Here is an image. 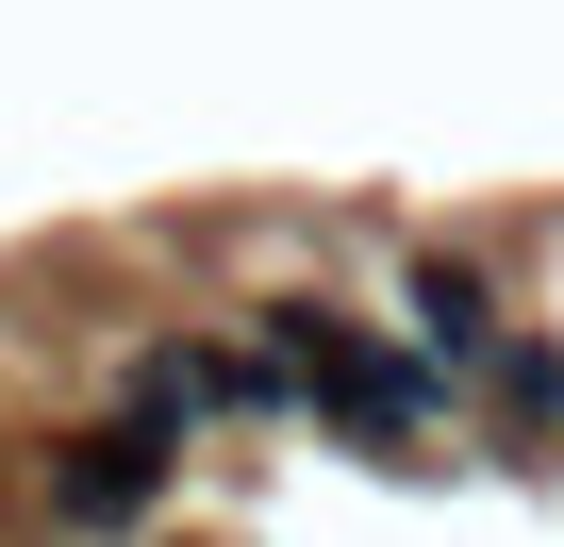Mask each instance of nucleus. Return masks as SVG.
I'll use <instances>...</instances> for the list:
<instances>
[{"mask_svg":"<svg viewBox=\"0 0 564 547\" xmlns=\"http://www.w3.org/2000/svg\"><path fill=\"white\" fill-rule=\"evenodd\" d=\"M481 415H498L514 448H547V431H564V332H514V349L481 365Z\"/></svg>","mask_w":564,"mask_h":547,"instance_id":"39448f33","label":"nucleus"},{"mask_svg":"<svg viewBox=\"0 0 564 547\" xmlns=\"http://www.w3.org/2000/svg\"><path fill=\"white\" fill-rule=\"evenodd\" d=\"M166 481H183V448H150V431H51L34 448V497H51V530H84V547H133L150 514H166Z\"/></svg>","mask_w":564,"mask_h":547,"instance_id":"f03ea898","label":"nucleus"},{"mask_svg":"<svg viewBox=\"0 0 564 547\" xmlns=\"http://www.w3.org/2000/svg\"><path fill=\"white\" fill-rule=\"evenodd\" d=\"M249 332L282 349L300 415H333L366 464H432V431H448V398H465L415 332H366V316H333V299H249Z\"/></svg>","mask_w":564,"mask_h":547,"instance_id":"f257e3e1","label":"nucleus"},{"mask_svg":"<svg viewBox=\"0 0 564 547\" xmlns=\"http://www.w3.org/2000/svg\"><path fill=\"white\" fill-rule=\"evenodd\" d=\"M117 431L199 448V431H216V332H133V349H117Z\"/></svg>","mask_w":564,"mask_h":547,"instance_id":"20e7f679","label":"nucleus"},{"mask_svg":"<svg viewBox=\"0 0 564 547\" xmlns=\"http://www.w3.org/2000/svg\"><path fill=\"white\" fill-rule=\"evenodd\" d=\"M399 332H415L448 382H481V365L514 349V316H498V265H481V249H415V265H399Z\"/></svg>","mask_w":564,"mask_h":547,"instance_id":"7ed1b4c3","label":"nucleus"}]
</instances>
